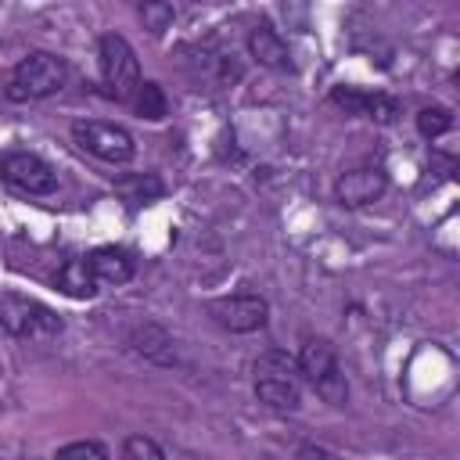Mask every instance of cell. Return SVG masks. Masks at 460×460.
I'll return each instance as SVG.
<instances>
[{"label":"cell","instance_id":"1","mask_svg":"<svg viewBox=\"0 0 460 460\" xmlns=\"http://www.w3.org/2000/svg\"><path fill=\"white\" fill-rule=\"evenodd\" d=\"M68 83V65L65 58L50 54V50H32L29 58H22L7 79V97L11 101H43L61 93Z\"/></svg>","mask_w":460,"mask_h":460},{"label":"cell","instance_id":"2","mask_svg":"<svg viewBox=\"0 0 460 460\" xmlns=\"http://www.w3.org/2000/svg\"><path fill=\"white\" fill-rule=\"evenodd\" d=\"M295 367L327 406H345L349 402V381H345V374L338 367V356H334V345L327 338H305L302 349H298Z\"/></svg>","mask_w":460,"mask_h":460},{"label":"cell","instance_id":"3","mask_svg":"<svg viewBox=\"0 0 460 460\" xmlns=\"http://www.w3.org/2000/svg\"><path fill=\"white\" fill-rule=\"evenodd\" d=\"M0 323L14 334V338H29V341H50L65 331L61 316L43 305L40 298H29V295H0Z\"/></svg>","mask_w":460,"mask_h":460},{"label":"cell","instance_id":"4","mask_svg":"<svg viewBox=\"0 0 460 460\" xmlns=\"http://www.w3.org/2000/svg\"><path fill=\"white\" fill-rule=\"evenodd\" d=\"M97 58H101V79H104L108 97L133 101L137 86H140V61L133 54L129 40L119 32H104L97 43Z\"/></svg>","mask_w":460,"mask_h":460},{"label":"cell","instance_id":"5","mask_svg":"<svg viewBox=\"0 0 460 460\" xmlns=\"http://www.w3.org/2000/svg\"><path fill=\"white\" fill-rule=\"evenodd\" d=\"M72 140L101 158V162H111V165H126L133 162L137 155V144H133V133L126 126H115V122H104V119H75L72 122Z\"/></svg>","mask_w":460,"mask_h":460},{"label":"cell","instance_id":"6","mask_svg":"<svg viewBox=\"0 0 460 460\" xmlns=\"http://www.w3.org/2000/svg\"><path fill=\"white\" fill-rule=\"evenodd\" d=\"M255 395L270 410H298L302 388L291 374V363L280 352H270L255 363Z\"/></svg>","mask_w":460,"mask_h":460},{"label":"cell","instance_id":"7","mask_svg":"<svg viewBox=\"0 0 460 460\" xmlns=\"http://www.w3.org/2000/svg\"><path fill=\"white\" fill-rule=\"evenodd\" d=\"M0 180L18 187L22 194H50V190H58V172L32 151L0 155Z\"/></svg>","mask_w":460,"mask_h":460},{"label":"cell","instance_id":"8","mask_svg":"<svg viewBox=\"0 0 460 460\" xmlns=\"http://www.w3.org/2000/svg\"><path fill=\"white\" fill-rule=\"evenodd\" d=\"M208 313L216 316L219 327L234 331V334H252L259 327H266V316H270V305L262 295H226V298H216L208 302Z\"/></svg>","mask_w":460,"mask_h":460},{"label":"cell","instance_id":"9","mask_svg":"<svg viewBox=\"0 0 460 460\" xmlns=\"http://www.w3.org/2000/svg\"><path fill=\"white\" fill-rule=\"evenodd\" d=\"M385 190H388V176H385V169H377V165L349 169V172H341V176L334 180V201L345 205V208L370 205V201H377Z\"/></svg>","mask_w":460,"mask_h":460},{"label":"cell","instance_id":"10","mask_svg":"<svg viewBox=\"0 0 460 460\" xmlns=\"http://www.w3.org/2000/svg\"><path fill=\"white\" fill-rule=\"evenodd\" d=\"M331 104H338L345 115H359V119H374V122H395V115H399L395 97L367 93V90H356V86H334Z\"/></svg>","mask_w":460,"mask_h":460},{"label":"cell","instance_id":"11","mask_svg":"<svg viewBox=\"0 0 460 460\" xmlns=\"http://www.w3.org/2000/svg\"><path fill=\"white\" fill-rule=\"evenodd\" d=\"M248 54L262 65V68H273V72H291V50L284 43V36L270 25V22H259L252 32H248Z\"/></svg>","mask_w":460,"mask_h":460},{"label":"cell","instance_id":"12","mask_svg":"<svg viewBox=\"0 0 460 460\" xmlns=\"http://www.w3.org/2000/svg\"><path fill=\"white\" fill-rule=\"evenodd\" d=\"M86 262H90V270H93V277H97V284H129L133 280V273H137V266H133V259L122 252V248H111V244H104V248H93L90 255H86Z\"/></svg>","mask_w":460,"mask_h":460},{"label":"cell","instance_id":"13","mask_svg":"<svg viewBox=\"0 0 460 460\" xmlns=\"http://www.w3.org/2000/svg\"><path fill=\"white\" fill-rule=\"evenodd\" d=\"M129 345H133V352H140L144 359L162 363V367H169V363L176 359L172 338H169V331H165V327H158V323H140V327H133Z\"/></svg>","mask_w":460,"mask_h":460},{"label":"cell","instance_id":"14","mask_svg":"<svg viewBox=\"0 0 460 460\" xmlns=\"http://www.w3.org/2000/svg\"><path fill=\"white\" fill-rule=\"evenodd\" d=\"M54 284H58V291L68 295V298H93V295H97V277H93V270H90L86 259H68V262H61Z\"/></svg>","mask_w":460,"mask_h":460},{"label":"cell","instance_id":"15","mask_svg":"<svg viewBox=\"0 0 460 460\" xmlns=\"http://www.w3.org/2000/svg\"><path fill=\"white\" fill-rule=\"evenodd\" d=\"M133 108H137V115L147 119V122L165 119V115H169V97H165L162 83H155V79H140L137 97H133Z\"/></svg>","mask_w":460,"mask_h":460},{"label":"cell","instance_id":"16","mask_svg":"<svg viewBox=\"0 0 460 460\" xmlns=\"http://www.w3.org/2000/svg\"><path fill=\"white\" fill-rule=\"evenodd\" d=\"M140 18H144V29H147V32L162 36V32L172 25L176 7H172V4H165V0H147V4H140Z\"/></svg>","mask_w":460,"mask_h":460},{"label":"cell","instance_id":"17","mask_svg":"<svg viewBox=\"0 0 460 460\" xmlns=\"http://www.w3.org/2000/svg\"><path fill=\"white\" fill-rule=\"evenodd\" d=\"M446 129H453V111H449V108H420V111H417V133H420V137L435 140V137H442Z\"/></svg>","mask_w":460,"mask_h":460},{"label":"cell","instance_id":"18","mask_svg":"<svg viewBox=\"0 0 460 460\" xmlns=\"http://www.w3.org/2000/svg\"><path fill=\"white\" fill-rule=\"evenodd\" d=\"M108 456H111L108 446L97 438H75L54 453V460H108Z\"/></svg>","mask_w":460,"mask_h":460},{"label":"cell","instance_id":"19","mask_svg":"<svg viewBox=\"0 0 460 460\" xmlns=\"http://www.w3.org/2000/svg\"><path fill=\"white\" fill-rule=\"evenodd\" d=\"M122 460H165V449L151 435H126Z\"/></svg>","mask_w":460,"mask_h":460},{"label":"cell","instance_id":"20","mask_svg":"<svg viewBox=\"0 0 460 460\" xmlns=\"http://www.w3.org/2000/svg\"><path fill=\"white\" fill-rule=\"evenodd\" d=\"M119 190L129 194V201H147V198H158L162 194V183L155 176H147V180L144 176H133V180H122Z\"/></svg>","mask_w":460,"mask_h":460},{"label":"cell","instance_id":"21","mask_svg":"<svg viewBox=\"0 0 460 460\" xmlns=\"http://www.w3.org/2000/svg\"><path fill=\"white\" fill-rule=\"evenodd\" d=\"M298 460H341V456L323 449V446H316V442H302L298 446Z\"/></svg>","mask_w":460,"mask_h":460}]
</instances>
